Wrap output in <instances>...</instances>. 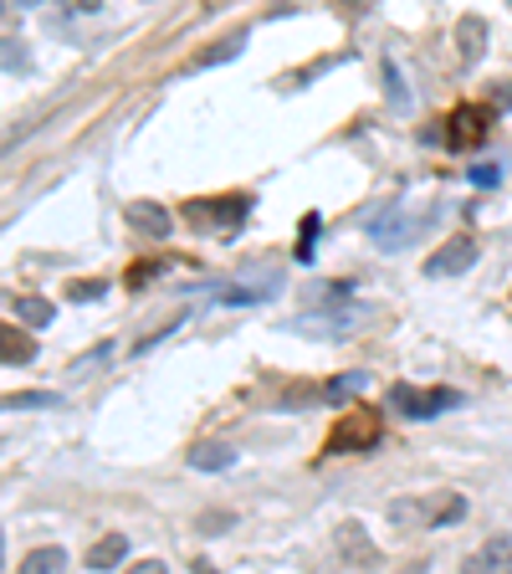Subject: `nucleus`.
Returning a JSON list of instances; mask_svg holds the SVG:
<instances>
[{
    "label": "nucleus",
    "instance_id": "nucleus-1",
    "mask_svg": "<svg viewBox=\"0 0 512 574\" xmlns=\"http://www.w3.org/2000/svg\"><path fill=\"white\" fill-rule=\"evenodd\" d=\"M467 518V498L461 492H425V498H395L390 502V523L395 529H446Z\"/></svg>",
    "mask_w": 512,
    "mask_h": 574
},
{
    "label": "nucleus",
    "instance_id": "nucleus-2",
    "mask_svg": "<svg viewBox=\"0 0 512 574\" xmlns=\"http://www.w3.org/2000/svg\"><path fill=\"white\" fill-rule=\"evenodd\" d=\"M390 405H395L405 421H431L436 411H451V405H461V396L456 390H415V385H390Z\"/></svg>",
    "mask_w": 512,
    "mask_h": 574
},
{
    "label": "nucleus",
    "instance_id": "nucleus-3",
    "mask_svg": "<svg viewBox=\"0 0 512 574\" xmlns=\"http://www.w3.org/2000/svg\"><path fill=\"white\" fill-rule=\"evenodd\" d=\"M247 210H251L247 195H231V201H195V206H185V216L200 231H236L247 221Z\"/></svg>",
    "mask_w": 512,
    "mask_h": 574
},
{
    "label": "nucleus",
    "instance_id": "nucleus-4",
    "mask_svg": "<svg viewBox=\"0 0 512 574\" xmlns=\"http://www.w3.org/2000/svg\"><path fill=\"white\" fill-rule=\"evenodd\" d=\"M374 442H380V415L353 411V415H344V421L334 426V436H328V446H323V452H328V457H334V452H344V446H349V452H369Z\"/></svg>",
    "mask_w": 512,
    "mask_h": 574
},
{
    "label": "nucleus",
    "instance_id": "nucleus-5",
    "mask_svg": "<svg viewBox=\"0 0 512 574\" xmlns=\"http://www.w3.org/2000/svg\"><path fill=\"white\" fill-rule=\"evenodd\" d=\"M471 262H477V241L471 236H451L440 251L425 257V278H461V272H471Z\"/></svg>",
    "mask_w": 512,
    "mask_h": 574
},
{
    "label": "nucleus",
    "instance_id": "nucleus-6",
    "mask_svg": "<svg viewBox=\"0 0 512 574\" xmlns=\"http://www.w3.org/2000/svg\"><path fill=\"white\" fill-rule=\"evenodd\" d=\"M461 574H512V533H492L482 549H471Z\"/></svg>",
    "mask_w": 512,
    "mask_h": 574
},
{
    "label": "nucleus",
    "instance_id": "nucleus-7",
    "mask_svg": "<svg viewBox=\"0 0 512 574\" xmlns=\"http://www.w3.org/2000/svg\"><path fill=\"white\" fill-rule=\"evenodd\" d=\"M446 149H467V144H482L487 129H492V108H456L451 123H446Z\"/></svg>",
    "mask_w": 512,
    "mask_h": 574
},
{
    "label": "nucleus",
    "instance_id": "nucleus-8",
    "mask_svg": "<svg viewBox=\"0 0 512 574\" xmlns=\"http://www.w3.org/2000/svg\"><path fill=\"white\" fill-rule=\"evenodd\" d=\"M421 226L425 221H405L400 210H384V216H374V221H369V241H374V247H384V251H400V247H410V241L421 236Z\"/></svg>",
    "mask_w": 512,
    "mask_h": 574
},
{
    "label": "nucleus",
    "instance_id": "nucleus-9",
    "mask_svg": "<svg viewBox=\"0 0 512 574\" xmlns=\"http://www.w3.org/2000/svg\"><path fill=\"white\" fill-rule=\"evenodd\" d=\"M338 554L349 564H359V570H374V564H380V549L369 544V533L359 529V523H344V529H338Z\"/></svg>",
    "mask_w": 512,
    "mask_h": 574
},
{
    "label": "nucleus",
    "instance_id": "nucleus-10",
    "mask_svg": "<svg viewBox=\"0 0 512 574\" xmlns=\"http://www.w3.org/2000/svg\"><path fill=\"white\" fill-rule=\"evenodd\" d=\"M456 46H461V62H471V67L487 57V21L482 15H461V21H456Z\"/></svg>",
    "mask_w": 512,
    "mask_h": 574
},
{
    "label": "nucleus",
    "instance_id": "nucleus-11",
    "mask_svg": "<svg viewBox=\"0 0 512 574\" xmlns=\"http://www.w3.org/2000/svg\"><path fill=\"white\" fill-rule=\"evenodd\" d=\"M129 221H133V231L154 236V241H164V236L175 231V216H170L164 206H154V201H139V206L129 210Z\"/></svg>",
    "mask_w": 512,
    "mask_h": 574
},
{
    "label": "nucleus",
    "instance_id": "nucleus-12",
    "mask_svg": "<svg viewBox=\"0 0 512 574\" xmlns=\"http://www.w3.org/2000/svg\"><path fill=\"white\" fill-rule=\"evenodd\" d=\"M21 574H67V549L57 544L31 549V554H21Z\"/></svg>",
    "mask_w": 512,
    "mask_h": 574
},
{
    "label": "nucleus",
    "instance_id": "nucleus-13",
    "mask_svg": "<svg viewBox=\"0 0 512 574\" xmlns=\"http://www.w3.org/2000/svg\"><path fill=\"white\" fill-rule=\"evenodd\" d=\"M185 462H190L195 472H226L236 462V452L226 442H200V446H190V457Z\"/></svg>",
    "mask_w": 512,
    "mask_h": 574
},
{
    "label": "nucleus",
    "instance_id": "nucleus-14",
    "mask_svg": "<svg viewBox=\"0 0 512 574\" xmlns=\"http://www.w3.org/2000/svg\"><path fill=\"white\" fill-rule=\"evenodd\" d=\"M129 560V539L123 533H108V539H98V544L88 549V570H113V564Z\"/></svg>",
    "mask_w": 512,
    "mask_h": 574
},
{
    "label": "nucleus",
    "instance_id": "nucleus-15",
    "mask_svg": "<svg viewBox=\"0 0 512 574\" xmlns=\"http://www.w3.org/2000/svg\"><path fill=\"white\" fill-rule=\"evenodd\" d=\"M0 359H6V365H31V359H36V339H26V334H21V328H0Z\"/></svg>",
    "mask_w": 512,
    "mask_h": 574
},
{
    "label": "nucleus",
    "instance_id": "nucleus-16",
    "mask_svg": "<svg viewBox=\"0 0 512 574\" xmlns=\"http://www.w3.org/2000/svg\"><path fill=\"white\" fill-rule=\"evenodd\" d=\"M241 46H247V31H236V36H226V42L205 46L200 57H190V73H205V67H216V62H231V57H241Z\"/></svg>",
    "mask_w": 512,
    "mask_h": 574
},
{
    "label": "nucleus",
    "instance_id": "nucleus-17",
    "mask_svg": "<svg viewBox=\"0 0 512 574\" xmlns=\"http://www.w3.org/2000/svg\"><path fill=\"white\" fill-rule=\"evenodd\" d=\"M15 318L26 328H46L52 318H57V308L46 303V297H15Z\"/></svg>",
    "mask_w": 512,
    "mask_h": 574
},
{
    "label": "nucleus",
    "instance_id": "nucleus-18",
    "mask_svg": "<svg viewBox=\"0 0 512 574\" xmlns=\"http://www.w3.org/2000/svg\"><path fill=\"white\" fill-rule=\"evenodd\" d=\"M62 405L57 390H26V396H6V411H52Z\"/></svg>",
    "mask_w": 512,
    "mask_h": 574
},
{
    "label": "nucleus",
    "instance_id": "nucleus-19",
    "mask_svg": "<svg viewBox=\"0 0 512 574\" xmlns=\"http://www.w3.org/2000/svg\"><path fill=\"white\" fill-rule=\"evenodd\" d=\"M318 231H323V216L318 210H307V221L297 226V262H313V247H318Z\"/></svg>",
    "mask_w": 512,
    "mask_h": 574
},
{
    "label": "nucleus",
    "instance_id": "nucleus-20",
    "mask_svg": "<svg viewBox=\"0 0 512 574\" xmlns=\"http://www.w3.org/2000/svg\"><path fill=\"white\" fill-rule=\"evenodd\" d=\"M384 93H390V108H395V113H410V93H405V83H400L395 62H384Z\"/></svg>",
    "mask_w": 512,
    "mask_h": 574
},
{
    "label": "nucleus",
    "instance_id": "nucleus-21",
    "mask_svg": "<svg viewBox=\"0 0 512 574\" xmlns=\"http://www.w3.org/2000/svg\"><path fill=\"white\" fill-rule=\"evenodd\" d=\"M359 390H369V375H359V369H353V375H338V380L328 385V396H334V400L359 396Z\"/></svg>",
    "mask_w": 512,
    "mask_h": 574
},
{
    "label": "nucleus",
    "instance_id": "nucleus-22",
    "mask_svg": "<svg viewBox=\"0 0 512 574\" xmlns=\"http://www.w3.org/2000/svg\"><path fill=\"white\" fill-rule=\"evenodd\" d=\"M0 46H6V73H11V77H21V73H26V67H31L26 46L15 42V36H6V42H0Z\"/></svg>",
    "mask_w": 512,
    "mask_h": 574
},
{
    "label": "nucleus",
    "instance_id": "nucleus-23",
    "mask_svg": "<svg viewBox=\"0 0 512 574\" xmlns=\"http://www.w3.org/2000/svg\"><path fill=\"white\" fill-rule=\"evenodd\" d=\"M113 359V344H98V349H88L83 359H73V375H88L92 365H108Z\"/></svg>",
    "mask_w": 512,
    "mask_h": 574
},
{
    "label": "nucleus",
    "instance_id": "nucleus-24",
    "mask_svg": "<svg viewBox=\"0 0 512 574\" xmlns=\"http://www.w3.org/2000/svg\"><path fill=\"white\" fill-rule=\"evenodd\" d=\"M102 293H108V282H73V288H67V297H73V303H98Z\"/></svg>",
    "mask_w": 512,
    "mask_h": 574
},
{
    "label": "nucleus",
    "instance_id": "nucleus-25",
    "mask_svg": "<svg viewBox=\"0 0 512 574\" xmlns=\"http://www.w3.org/2000/svg\"><path fill=\"white\" fill-rule=\"evenodd\" d=\"M467 175L477 180L482 191H492V185H502V170H498V164H477V170H467Z\"/></svg>",
    "mask_w": 512,
    "mask_h": 574
},
{
    "label": "nucleus",
    "instance_id": "nucleus-26",
    "mask_svg": "<svg viewBox=\"0 0 512 574\" xmlns=\"http://www.w3.org/2000/svg\"><path fill=\"white\" fill-rule=\"evenodd\" d=\"M160 272H164V262H144V267H133V272H129V282H133V288H144V282H154Z\"/></svg>",
    "mask_w": 512,
    "mask_h": 574
},
{
    "label": "nucleus",
    "instance_id": "nucleus-27",
    "mask_svg": "<svg viewBox=\"0 0 512 574\" xmlns=\"http://www.w3.org/2000/svg\"><path fill=\"white\" fill-rule=\"evenodd\" d=\"M492 104H498V108H508V113H512V77L492 83Z\"/></svg>",
    "mask_w": 512,
    "mask_h": 574
},
{
    "label": "nucleus",
    "instance_id": "nucleus-28",
    "mask_svg": "<svg viewBox=\"0 0 512 574\" xmlns=\"http://www.w3.org/2000/svg\"><path fill=\"white\" fill-rule=\"evenodd\" d=\"M231 523H236L231 513H205V518H200V529H205V533H216V529H231Z\"/></svg>",
    "mask_w": 512,
    "mask_h": 574
},
{
    "label": "nucleus",
    "instance_id": "nucleus-29",
    "mask_svg": "<svg viewBox=\"0 0 512 574\" xmlns=\"http://www.w3.org/2000/svg\"><path fill=\"white\" fill-rule=\"evenodd\" d=\"M129 574H170V570H164V564L160 560H144V564H133V570Z\"/></svg>",
    "mask_w": 512,
    "mask_h": 574
}]
</instances>
